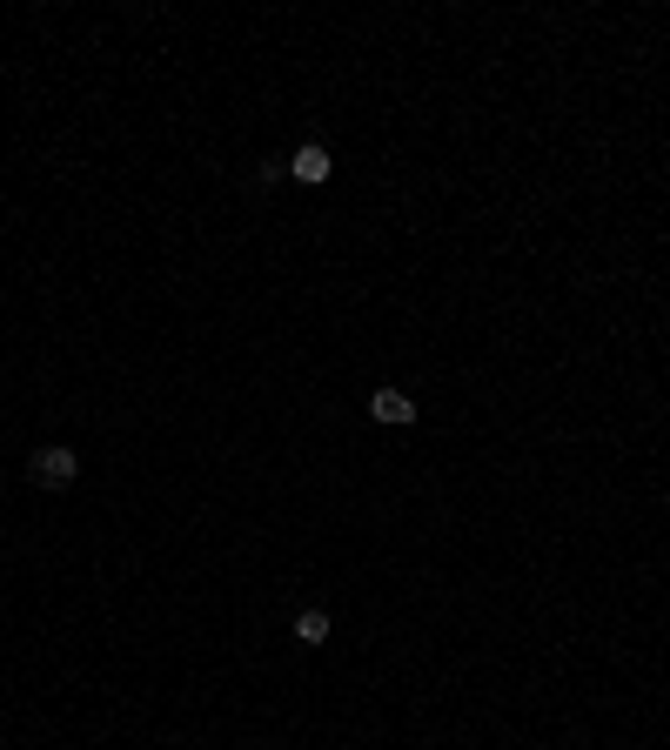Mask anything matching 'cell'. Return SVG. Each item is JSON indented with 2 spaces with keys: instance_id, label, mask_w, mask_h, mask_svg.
<instances>
[{
  "instance_id": "6da1fadb",
  "label": "cell",
  "mask_w": 670,
  "mask_h": 750,
  "mask_svg": "<svg viewBox=\"0 0 670 750\" xmlns=\"http://www.w3.org/2000/svg\"><path fill=\"white\" fill-rule=\"evenodd\" d=\"M74 476H81V456H74L67 442H54V449L34 456V483H41V489H67Z\"/></svg>"
},
{
  "instance_id": "7a4b0ae2",
  "label": "cell",
  "mask_w": 670,
  "mask_h": 750,
  "mask_svg": "<svg viewBox=\"0 0 670 750\" xmlns=\"http://www.w3.org/2000/svg\"><path fill=\"white\" fill-rule=\"evenodd\" d=\"M289 175H295V181H309V188H315V181H329V175H335V155L322 148V141H302V148L289 155Z\"/></svg>"
},
{
  "instance_id": "277c9868",
  "label": "cell",
  "mask_w": 670,
  "mask_h": 750,
  "mask_svg": "<svg viewBox=\"0 0 670 750\" xmlns=\"http://www.w3.org/2000/svg\"><path fill=\"white\" fill-rule=\"evenodd\" d=\"M295 643H329V610H302L295 617Z\"/></svg>"
},
{
  "instance_id": "3957f363",
  "label": "cell",
  "mask_w": 670,
  "mask_h": 750,
  "mask_svg": "<svg viewBox=\"0 0 670 750\" xmlns=\"http://www.w3.org/2000/svg\"><path fill=\"white\" fill-rule=\"evenodd\" d=\"M369 416H376V422H396V429H409V422H416V402L402 396V389H376V396H369Z\"/></svg>"
}]
</instances>
